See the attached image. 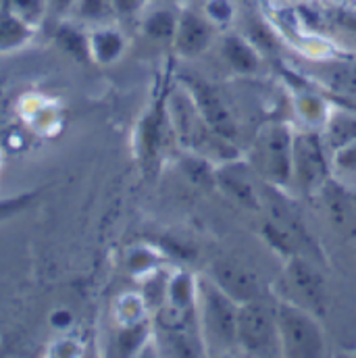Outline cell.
Here are the masks:
<instances>
[{"label": "cell", "mask_w": 356, "mask_h": 358, "mask_svg": "<svg viewBox=\"0 0 356 358\" xmlns=\"http://www.w3.org/2000/svg\"><path fill=\"white\" fill-rule=\"evenodd\" d=\"M179 84L187 90V94L192 96L194 104L198 106L200 115L208 121V125L217 134H221L223 138H227L229 142L236 144L240 138V123L236 119L232 104L223 96V92L215 88L213 84H208L196 76H187V73H183L179 78Z\"/></svg>", "instance_id": "cell-7"}, {"label": "cell", "mask_w": 356, "mask_h": 358, "mask_svg": "<svg viewBox=\"0 0 356 358\" xmlns=\"http://www.w3.org/2000/svg\"><path fill=\"white\" fill-rule=\"evenodd\" d=\"M317 196H321L334 227L348 238H356V202L353 192H346L342 185L329 179Z\"/></svg>", "instance_id": "cell-13"}, {"label": "cell", "mask_w": 356, "mask_h": 358, "mask_svg": "<svg viewBox=\"0 0 356 358\" xmlns=\"http://www.w3.org/2000/svg\"><path fill=\"white\" fill-rule=\"evenodd\" d=\"M332 163L340 171H356V140L332 152Z\"/></svg>", "instance_id": "cell-25"}, {"label": "cell", "mask_w": 356, "mask_h": 358, "mask_svg": "<svg viewBox=\"0 0 356 358\" xmlns=\"http://www.w3.org/2000/svg\"><path fill=\"white\" fill-rule=\"evenodd\" d=\"M38 192H25V194H19L15 198H6V200H0V221L13 217V215H19L23 213L34 200H36Z\"/></svg>", "instance_id": "cell-24"}, {"label": "cell", "mask_w": 356, "mask_h": 358, "mask_svg": "<svg viewBox=\"0 0 356 358\" xmlns=\"http://www.w3.org/2000/svg\"><path fill=\"white\" fill-rule=\"evenodd\" d=\"M69 13L73 15L76 21H80V23H92V25L108 23V19L115 17L113 2L111 0H78Z\"/></svg>", "instance_id": "cell-20"}, {"label": "cell", "mask_w": 356, "mask_h": 358, "mask_svg": "<svg viewBox=\"0 0 356 358\" xmlns=\"http://www.w3.org/2000/svg\"><path fill=\"white\" fill-rule=\"evenodd\" d=\"M238 352L246 357H281L275 302L265 296L242 302L238 310Z\"/></svg>", "instance_id": "cell-4"}, {"label": "cell", "mask_w": 356, "mask_h": 358, "mask_svg": "<svg viewBox=\"0 0 356 358\" xmlns=\"http://www.w3.org/2000/svg\"><path fill=\"white\" fill-rule=\"evenodd\" d=\"M167 113L176 134V142H179V146H183L187 152L200 155L215 165L240 157L238 146L208 125V121L200 115L192 96L181 84L167 98Z\"/></svg>", "instance_id": "cell-2"}, {"label": "cell", "mask_w": 356, "mask_h": 358, "mask_svg": "<svg viewBox=\"0 0 356 358\" xmlns=\"http://www.w3.org/2000/svg\"><path fill=\"white\" fill-rule=\"evenodd\" d=\"M208 277L240 304L263 296V283H261L259 275L242 263L219 259L213 263Z\"/></svg>", "instance_id": "cell-11"}, {"label": "cell", "mask_w": 356, "mask_h": 358, "mask_svg": "<svg viewBox=\"0 0 356 358\" xmlns=\"http://www.w3.org/2000/svg\"><path fill=\"white\" fill-rule=\"evenodd\" d=\"M234 4L232 0H206L204 4V15L215 23V25H225L234 19Z\"/></svg>", "instance_id": "cell-23"}, {"label": "cell", "mask_w": 356, "mask_h": 358, "mask_svg": "<svg viewBox=\"0 0 356 358\" xmlns=\"http://www.w3.org/2000/svg\"><path fill=\"white\" fill-rule=\"evenodd\" d=\"M88 48L90 59L94 63L111 65L119 61L125 52V36L108 23L96 25L92 31H88Z\"/></svg>", "instance_id": "cell-16"}, {"label": "cell", "mask_w": 356, "mask_h": 358, "mask_svg": "<svg viewBox=\"0 0 356 358\" xmlns=\"http://www.w3.org/2000/svg\"><path fill=\"white\" fill-rule=\"evenodd\" d=\"M178 19L179 13H176L173 8H169V6H157V8H152L144 17L142 29L155 42H171L173 36H176Z\"/></svg>", "instance_id": "cell-18"}, {"label": "cell", "mask_w": 356, "mask_h": 358, "mask_svg": "<svg viewBox=\"0 0 356 358\" xmlns=\"http://www.w3.org/2000/svg\"><path fill=\"white\" fill-rule=\"evenodd\" d=\"M285 277L292 289L302 298V306L313 313H325L327 306V283L321 271L304 255L285 259Z\"/></svg>", "instance_id": "cell-9"}, {"label": "cell", "mask_w": 356, "mask_h": 358, "mask_svg": "<svg viewBox=\"0 0 356 358\" xmlns=\"http://www.w3.org/2000/svg\"><path fill=\"white\" fill-rule=\"evenodd\" d=\"M169 138L176 140V134H173V127L169 121V113H167V100H159L157 106H152V110L140 123L138 146H140L142 161L146 165L159 161Z\"/></svg>", "instance_id": "cell-12"}, {"label": "cell", "mask_w": 356, "mask_h": 358, "mask_svg": "<svg viewBox=\"0 0 356 358\" xmlns=\"http://www.w3.org/2000/svg\"><path fill=\"white\" fill-rule=\"evenodd\" d=\"M334 163L327 146L317 131L294 134L292 144V185L302 194H319L332 178Z\"/></svg>", "instance_id": "cell-6"}, {"label": "cell", "mask_w": 356, "mask_h": 358, "mask_svg": "<svg viewBox=\"0 0 356 358\" xmlns=\"http://www.w3.org/2000/svg\"><path fill=\"white\" fill-rule=\"evenodd\" d=\"M34 36V27L13 15L4 4H0V52L17 50L25 46Z\"/></svg>", "instance_id": "cell-17"}, {"label": "cell", "mask_w": 356, "mask_h": 358, "mask_svg": "<svg viewBox=\"0 0 356 358\" xmlns=\"http://www.w3.org/2000/svg\"><path fill=\"white\" fill-rule=\"evenodd\" d=\"M55 40L65 52L73 55L76 59H90L88 31L78 27V23H63L57 29Z\"/></svg>", "instance_id": "cell-19"}, {"label": "cell", "mask_w": 356, "mask_h": 358, "mask_svg": "<svg viewBox=\"0 0 356 358\" xmlns=\"http://www.w3.org/2000/svg\"><path fill=\"white\" fill-rule=\"evenodd\" d=\"M238 310L240 302L225 294L208 275L196 279V321L204 355L238 352Z\"/></svg>", "instance_id": "cell-1"}, {"label": "cell", "mask_w": 356, "mask_h": 358, "mask_svg": "<svg viewBox=\"0 0 356 358\" xmlns=\"http://www.w3.org/2000/svg\"><path fill=\"white\" fill-rule=\"evenodd\" d=\"M292 144L294 134L283 123H269L255 140L250 165L273 187L285 189L292 185Z\"/></svg>", "instance_id": "cell-5"}, {"label": "cell", "mask_w": 356, "mask_h": 358, "mask_svg": "<svg viewBox=\"0 0 356 358\" xmlns=\"http://www.w3.org/2000/svg\"><path fill=\"white\" fill-rule=\"evenodd\" d=\"M353 198H355V202H356V192H355V194H353Z\"/></svg>", "instance_id": "cell-28"}, {"label": "cell", "mask_w": 356, "mask_h": 358, "mask_svg": "<svg viewBox=\"0 0 356 358\" xmlns=\"http://www.w3.org/2000/svg\"><path fill=\"white\" fill-rule=\"evenodd\" d=\"M321 138L329 152L344 148L356 140V108L336 106L327 110V117L321 125Z\"/></svg>", "instance_id": "cell-14"}, {"label": "cell", "mask_w": 356, "mask_h": 358, "mask_svg": "<svg viewBox=\"0 0 356 358\" xmlns=\"http://www.w3.org/2000/svg\"><path fill=\"white\" fill-rule=\"evenodd\" d=\"M0 4H4L13 15H17L34 29L42 25L50 8L48 0H2Z\"/></svg>", "instance_id": "cell-22"}, {"label": "cell", "mask_w": 356, "mask_h": 358, "mask_svg": "<svg viewBox=\"0 0 356 358\" xmlns=\"http://www.w3.org/2000/svg\"><path fill=\"white\" fill-rule=\"evenodd\" d=\"M257 171L250 161H242V157L219 163L215 167V187L221 189L229 200L240 204L246 210L263 208V194L257 185Z\"/></svg>", "instance_id": "cell-8"}, {"label": "cell", "mask_w": 356, "mask_h": 358, "mask_svg": "<svg viewBox=\"0 0 356 358\" xmlns=\"http://www.w3.org/2000/svg\"><path fill=\"white\" fill-rule=\"evenodd\" d=\"M78 0H48V4H50V8L57 13V15H65V13H69L71 8H73V4H76Z\"/></svg>", "instance_id": "cell-27"}, {"label": "cell", "mask_w": 356, "mask_h": 358, "mask_svg": "<svg viewBox=\"0 0 356 358\" xmlns=\"http://www.w3.org/2000/svg\"><path fill=\"white\" fill-rule=\"evenodd\" d=\"M215 38V23L198 10H181L176 27V36L171 40L176 52L183 59L200 57Z\"/></svg>", "instance_id": "cell-10"}, {"label": "cell", "mask_w": 356, "mask_h": 358, "mask_svg": "<svg viewBox=\"0 0 356 358\" xmlns=\"http://www.w3.org/2000/svg\"><path fill=\"white\" fill-rule=\"evenodd\" d=\"M113 2V10L117 17H131L136 15L146 0H111Z\"/></svg>", "instance_id": "cell-26"}, {"label": "cell", "mask_w": 356, "mask_h": 358, "mask_svg": "<svg viewBox=\"0 0 356 358\" xmlns=\"http://www.w3.org/2000/svg\"><path fill=\"white\" fill-rule=\"evenodd\" d=\"M148 338H150V323L144 321V319L142 321H131L119 331L117 350H119V355H125V357L136 355L148 342Z\"/></svg>", "instance_id": "cell-21"}, {"label": "cell", "mask_w": 356, "mask_h": 358, "mask_svg": "<svg viewBox=\"0 0 356 358\" xmlns=\"http://www.w3.org/2000/svg\"><path fill=\"white\" fill-rule=\"evenodd\" d=\"M221 55L225 59V63L242 76H255L261 65L263 59L255 46V42L246 40L240 34H227L221 42Z\"/></svg>", "instance_id": "cell-15"}, {"label": "cell", "mask_w": 356, "mask_h": 358, "mask_svg": "<svg viewBox=\"0 0 356 358\" xmlns=\"http://www.w3.org/2000/svg\"><path fill=\"white\" fill-rule=\"evenodd\" d=\"M281 357L317 358L325 352V331L313 310L294 300H275Z\"/></svg>", "instance_id": "cell-3"}]
</instances>
